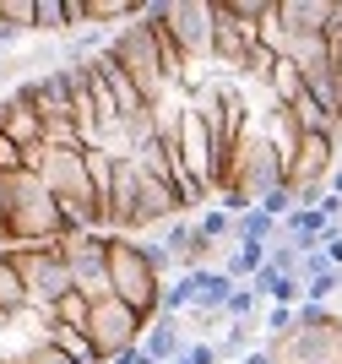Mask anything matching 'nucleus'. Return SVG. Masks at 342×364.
<instances>
[{
	"instance_id": "nucleus-5",
	"label": "nucleus",
	"mask_w": 342,
	"mask_h": 364,
	"mask_svg": "<svg viewBox=\"0 0 342 364\" xmlns=\"http://www.w3.org/2000/svg\"><path fill=\"white\" fill-rule=\"evenodd\" d=\"M109 55L125 65V76L141 87V98H147L152 109H164V98L174 92V76H169V65H164V55H158V38H152L147 22L119 28L114 38H109Z\"/></svg>"
},
{
	"instance_id": "nucleus-39",
	"label": "nucleus",
	"mask_w": 342,
	"mask_h": 364,
	"mask_svg": "<svg viewBox=\"0 0 342 364\" xmlns=\"http://www.w3.org/2000/svg\"><path fill=\"white\" fill-rule=\"evenodd\" d=\"M337 147H342V114H337Z\"/></svg>"
},
{
	"instance_id": "nucleus-27",
	"label": "nucleus",
	"mask_w": 342,
	"mask_h": 364,
	"mask_svg": "<svg viewBox=\"0 0 342 364\" xmlns=\"http://www.w3.org/2000/svg\"><path fill=\"white\" fill-rule=\"evenodd\" d=\"M294 326H299V310H294V304H272V310H267V343H283Z\"/></svg>"
},
{
	"instance_id": "nucleus-18",
	"label": "nucleus",
	"mask_w": 342,
	"mask_h": 364,
	"mask_svg": "<svg viewBox=\"0 0 342 364\" xmlns=\"http://www.w3.org/2000/svg\"><path fill=\"white\" fill-rule=\"evenodd\" d=\"M44 337L55 343L65 359H76V364H104V353L92 348V337L87 332H71V326H44Z\"/></svg>"
},
{
	"instance_id": "nucleus-24",
	"label": "nucleus",
	"mask_w": 342,
	"mask_h": 364,
	"mask_svg": "<svg viewBox=\"0 0 342 364\" xmlns=\"http://www.w3.org/2000/svg\"><path fill=\"white\" fill-rule=\"evenodd\" d=\"M196 234H201V240H212V245H223L228 234H234V213H223V207H207V213L196 218Z\"/></svg>"
},
{
	"instance_id": "nucleus-26",
	"label": "nucleus",
	"mask_w": 342,
	"mask_h": 364,
	"mask_svg": "<svg viewBox=\"0 0 342 364\" xmlns=\"http://www.w3.org/2000/svg\"><path fill=\"white\" fill-rule=\"evenodd\" d=\"M277 60H283V55H272V49H261V44H255L239 76H245V82H255V87H267V82H272V71H277Z\"/></svg>"
},
{
	"instance_id": "nucleus-23",
	"label": "nucleus",
	"mask_w": 342,
	"mask_h": 364,
	"mask_svg": "<svg viewBox=\"0 0 342 364\" xmlns=\"http://www.w3.org/2000/svg\"><path fill=\"white\" fill-rule=\"evenodd\" d=\"M267 136L277 141V147H283V152H294L304 131H299V125H294V114H288V109H277V104H272V114H267Z\"/></svg>"
},
{
	"instance_id": "nucleus-2",
	"label": "nucleus",
	"mask_w": 342,
	"mask_h": 364,
	"mask_svg": "<svg viewBox=\"0 0 342 364\" xmlns=\"http://www.w3.org/2000/svg\"><path fill=\"white\" fill-rule=\"evenodd\" d=\"M109 294L119 304H131L141 321H158V304H164V272L152 267L147 245L125 240V234H109Z\"/></svg>"
},
{
	"instance_id": "nucleus-19",
	"label": "nucleus",
	"mask_w": 342,
	"mask_h": 364,
	"mask_svg": "<svg viewBox=\"0 0 342 364\" xmlns=\"http://www.w3.org/2000/svg\"><path fill=\"white\" fill-rule=\"evenodd\" d=\"M267 256H272V245H261V240H245V245H234V256L223 261V272L234 277V283H245V277H255L261 267H267Z\"/></svg>"
},
{
	"instance_id": "nucleus-15",
	"label": "nucleus",
	"mask_w": 342,
	"mask_h": 364,
	"mask_svg": "<svg viewBox=\"0 0 342 364\" xmlns=\"http://www.w3.org/2000/svg\"><path fill=\"white\" fill-rule=\"evenodd\" d=\"M87 310H92V294L71 289L65 299H55L49 310H38V321H44V326H71V332H87Z\"/></svg>"
},
{
	"instance_id": "nucleus-8",
	"label": "nucleus",
	"mask_w": 342,
	"mask_h": 364,
	"mask_svg": "<svg viewBox=\"0 0 342 364\" xmlns=\"http://www.w3.org/2000/svg\"><path fill=\"white\" fill-rule=\"evenodd\" d=\"M6 256H11V267L22 272V283H28V294H33V316L76 289V277H71V267H65V256H60V245H44V250H6Z\"/></svg>"
},
{
	"instance_id": "nucleus-3",
	"label": "nucleus",
	"mask_w": 342,
	"mask_h": 364,
	"mask_svg": "<svg viewBox=\"0 0 342 364\" xmlns=\"http://www.w3.org/2000/svg\"><path fill=\"white\" fill-rule=\"evenodd\" d=\"M147 28H158L164 38H174V49L185 55V65L212 60V33H218L212 0H152Z\"/></svg>"
},
{
	"instance_id": "nucleus-30",
	"label": "nucleus",
	"mask_w": 342,
	"mask_h": 364,
	"mask_svg": "<svg viewBox=\"0 0 342 364\" xmlns=\"http://www.w3.org/2000/svg\"><path fill=\"white\" fill-rule=\"evenodd\" d=\"M342 289V272H326V277H310L304 283V304H326L331 294Z\"/></svg>"
},
{
	"instance_id": "nucleus-25",
	"label": "nucleus",
	"mask_w": 342,
	"mask_h": 364,
	"mask_svg": "<svg viewBox=\"0 0 342 364\" xmlns=\"http://www.w3.org/2000/svg\"><path fill=\"white\" fill-rule=\"evenodd\" d=\"M109 22L131 28V6L125 0H87V28H109Z\"/></svg>"
},
{
	"instance_id": "nucleus-20",
	"label": "nucleus",
	"mask_w": 342,
	"mask_h": 364,
	"mask_svg": "<svg viewBox=\"0 0 342 364\" xmlns=\"http://www.w3.org/2000/svg\"><path fill=\"white\" fill-rule=\"evenodd\" d=\"M234 277L223 272V267H212V272H201V294H196V310H223L228 299H234Z\"/></svg>"
},
{
	"instance_id": "nucleus-16",
	"label": "nucleus",
	"mask_w": 342,
	"mask_h": 364,
	"mask_svg": "<svg viewBox=\"0 0 342 364\" xmlns=\"http://www.w3.org/2000/svg\"><path fill=\"white\" fill-rule=\"evenodd\" d=\"M0 310L6 316H33V294H28V283H22V272L11 267V256L0 250Z\"/></svg>"
},
{
	"instance_id": "nucleus-31",
	"label": "nucleus",
	"mask_w": 342,
	"mask_h": 364,
	"mask_svg": "<svg viewBox=\"0 0 342 364\" xmlns=\"http://www.w3.org/2000/svg\"><path fill=\"white\" fill-rule=\"evenodd\" d=\"M0 174H28V152L16 147L11 136H0Z\"/></svg>"
},
{
	"instance_id": "nucleus-38",
	"label": "nucleus",
	"mask_w": 342,
	"mask_h": 364,
	"mask_svg": "<svg viewBox=\"0 0 342 364\" xmlns=\"http://www.w3.org/2000/svg\"><path fill=\"white\" fill-rule=\"evenodd\" d=\"M6 326H11V316H6V310H0V332H6Z\"/></svg>"
},
{
	"instance_id": "nucleus-33",
	"label": "nucleus",
	"mask_w": 342,
	"mask_h": 364,
	"mask_svg": "<svg viewBox=\"0 0 342 364\" xmlns=\"http://www.w3.org/2000/svg\"><path fill=\"white\" fill-rule=\"evenodd\" d=\"M174 364H223V353H218V343H185Z\"/></svg>"
},
{
	"instance_id": "nucleus-29",
	"label": "nucleus",
	"mask_w": 342,
	"mask_h": 364,
	"mask_svg": "<svg viewBox=\"0 0 342 364\" xmlns=\"http://www.w3.org/2000/svg\"><path fill=\"white\" fill-rule=\"evenodd\" d=\"M255 207H261L267 218H283V213H299V196H294V185H277V191H267Z\"/></svg>"
},
{
	"instance_id": "nucleus-11",
	"label": "nucleus",
	"mask_w": 342,
	"mask_h": 364,
	"mask_svg": "<svg viewBox=\"0 0 342 364\" xmlns=\"http://www.w3.org/2000/svg\"><path fill=\"white\" fill-rule=\"evenodd\" d=\"M212 11H218L212 60H223V65H234V71H245V60H250V49H255V28L234 11V6H228V0H212Z\"/></svg>"
},
{
	"instance_id": "nucleus-35",
	"label": "nucleus",
	"mask_w": 342,
	"mask_h": 364,
	"mask_svg": "<svg viewBox=\"0 0 342 364\" xmlns=\"http://www.w3.org/2000/svg\"><path fill=\"white\" fill-rule=\"evenodd\" d=\"M283 277H288V272H277V267H272V261H267V267H261V272L250 277V289L261 294V299H272V294H277V283H283Z\"/></svg>"
},
{
	"instance_id": "nucleus-10",
	"label": "nucleus",
	"mask_w": 342,
	"mask_h": 364,
	"mask_svg": "<svg viewBox=\"0 0 342 364\" xmlns=\"http://www.w3.org/2000/svg\"><path fill=\"white\" fill-rule=\"evenodd\" d=\"M0 136H11L16 147L28 152V168L38 164V147H44V120H38V109L28 104V92H22V87L0 98Z\"/></svg>"
},
{
	"instance_id": "nucleus-1",
	"label": "nucleus",
	"mask_w": 342,
	"mask_h": 364,
	"mask_svg": "<svg viewBox=\"0 0 342 364\" xmlns=\"http://www.w3.org/2000/svg\"><path fill=\"white\" fill-rule=\"evenodd\" d=\"M6 240L11 250H44V245L65 240V218L60 201L49 196V185L38 174H11V213H6Z\"/></svg>"
},
{
	"instance_id": "nucleus-14",
	"label": "nucleus",
	"mask_w": 342,
	"mask_h": 364,
	"mask_svg": "<svg viewBox=\"0 0 342 364\" xmlns=\"http://www.w3.org/2000/svg\"><path fill=\"white\" fill-rule=\"evenodd\" d=\"M141 353L158 364H174L185 353V316H158L147 321V337H141Z\"/></svg>"
},
{
	"instance_id": "nucleus-9",
	"label": "nucleus",
	"mask_w": 342,
	"mask_h": 364,
	"mask_svg": "<svg viewBox=\"0 0 342 364\" xmlns=\"http://www.w3.org/2000/svg\"><path fill=\"white\" fill-rule=\"evenodd\" d=\"M60 256L82 294H92V299L109 294V234H71V240H60Z\"/></svg>"
},
{
	"instance_id": "nucleus-13",
	"label": "nucleus",
	"mask_w": 342,
	"mask_h": 364,
	"mask_svg": "<svg viewBox=\"0 0 342 364\" xmlns=\"http://www.w3.org/2000/svg\"><path fill=\"white\" fill-rule=\"evenodd\" d=\"M277 16H283L288 38H326L342 22L337 0H277Z\"/></svg>"
},
{
	"instance_id": "nucleus-12",
	"label": "nucleus",
	"mask_w": 342,
	"mask_h": 364,
	"mask_svg": "<svg viewBox=\"0 0 342 364\" xmlns=\"http://www.w3.org/2000/svg\"><path fill=\"white\" fill-rule=\"evenodd\" d=\"M76 87H82V76L71 71V65H55L49 76H38V82H28V104L38 109V120H71V98H76Z\"/></svg>"
},
{
	"instance_id": "nucleus-4",
	"label": "nucleus",
	"mask_w": 342,
	"mask_h": 364,
	"mask_svg": "<svg viewBox=\"0 0 342 364\" xmlns=\"http://www.w3.org/2000/svg\"><path fill=\"white\" fill-rule=\"evenodd\" d=\"M267 348L277 364H342V316L326 304H299V326Z\"/></svg>"
},
{
	"instance_id": "nucleus-28",
	"label": "nucleus",
	"mask_w": 342,
	"mask_h": 364,
	"mask_svg": "<svg viewBox=\"0 0 342 364\" xmlns=\"http://www.w3.org/2000/svg\"><path fill=\"white\" fill-rule=\"evenodd\" d=\"M255 304H261V294H255L250 283H239L234 299L223 304V316H228V321H255Z\"/></svg>"
},
{
	"instance_id": "nucleus-17",
	"label": "nucleus",
	"mask_w": 342,
	"mask_h": 364,
	"mask_svg": "<svg viewBox=\"0 0 342 364\" xmlns=\"http://www.w3.org/2000/svg\"><path fill=\"white\" fill-rule=\"evenodd\" d=\"M267 87H272V104H277V109H294L299 98H304V71H299V65L283 55V60H277V71H272V82H267Z\"/></svg>"
},
{
	"instance_id": "nucleus-21",
	"label": "nucleus",
	"mask_w": 342,
	"mask_h": 364,
	"mask_svg": "<svg viewBox=\"0 0 342 364\" xmlns=\"http://www.w3.org/2000/svg\"><path fill=\"white\" fill-rule=\"evenodd\" d=\"M255 44L272 49V55H288V44H294V38H288V28H283V16H277V0H272V11L255 22Z\"/></svg>"
},
{
	"instance_id": "nucleus-32",
	"label": "nucleus",
	"mask_w": 342,
	"mask_h": 364,
	"mask_svg": "<svg viewBox=\"0 0 342 364\" xmlns=\"http://www.w3.org/2000/svg\"><path fill=\"white\" fill-rule=\"evenodd\" d=\"M22 364H76V359H65V353H60L55 343H49V337H38V343H33V348L22 353Z\"/></svg>"
},
{
	"instance_id": "nucleus-37",
	"label": "nucleus",
	"mask_w": 342,
	"mask_h": 364,
	"mask_svg": "<svg viewBox=\"0 0 342 364\" xmlns=\"http://www.w3.org/2000/svg\"><path fill=\"white\" fill-rule=\"evenodd\" d=\"M0 364H22V353H0Z\"/></svg>"
},
{
	"instance_id": "nucleus-6",
	"label": "nucleus",
	"mask_w": 342,
	"mask_h": 364,
	"mask_svg": "<svg viewBox=\"0 0 342 364\" xmlns=\"http://www.w3.org/2000/svg\"><path fill=\"white\" fill-rule=\"evenodd\" d=\"M223 185H239V191H250V196L261 201L267 191L288 185V152L277 147L267 131H250V136H245V147L234 152V164H228V180H223ZM223 185H218V191H223Z\"/></svg>"
},
{
	"instance_id": "nucleus-36",
	"label": "nucleus",
	"mask_w": 342,
	"mask_h": 364,
	"mask_svg": "<svg viewBox=\"0 0 342 364\" xmlns=\"http://www.w3.org/2000/svg\"><path fill=\"white\" fill-rule=\"evenodd\" d=\"M239 364H277V353H272V348H250Z\"/></svg>"
},
{
	"instance_id": "nucleus-34",
	"label": "nucleus",
	"mask_w": 342,
	"mask_h": 364,
	"mask_svg": "<svg viewBox=\"0 0 342 364\" xmlns=\"http://www.w3.org/2000/svg\"><path fill=\"white\" fill-rule=\"evenodd\" d=\"M326 49H331V87H337V98H342V22L326 33Z\"/></svg>"
},
{
	"instance_id": "nucleus-7",
	"label": "nucleus",
	"mask_w": 342,
	"mask_h": 364,
	"mask_svg": "<svg viewBox=\"0 0 342 364\" xmlns=\"http://www.w3.org/2000/svg\"><path fill=\"white\" fill-rule=\"evenodd\" d=\"M87 337H92V348L109 359H125V353L141 348V337H147V321L136 316L131 304H119L114 294H98L87 310Z\"/></svg>"
},
{
	"instance_id": "nucleus-22",
	"label": "nucleus",
	"mask_w": 342,
	"mask_h": 364,
	"mask_svg": "<svg viewBox=\"0 0 342 364\" xmlns=\"http://www.w3.org/2000/svg\"><path fill=\"white\" fill-rule=\"evenodd\" d=\"M272 228H277V218H267L261 207H250L245 218H234V240H239V245H245V240H261V245H267Z\"/></svg>"
}]
</instances>
